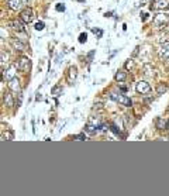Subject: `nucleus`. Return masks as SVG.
<instances>
[{"label": "nucleus", "mask_w": 169, "mask_h": 196, "mask_svg": "<svg viewBox=\"0 0 169 196\" xmlns=\"http://www.w3.org/2000/svg\"><path fill=\"white\" fill-rule=\"evenodd\" d=\"M110 97L113 99V100H116V102H118L120 105H123V106H126V107H130L131 106V100L127 97L126 95H117V93H110Z\"/></svg>", "instance_id": "f257e3e1"}, {"label": "nucleus", "mask_w": 169, "mask_h": 196, "mask_svg": "<svg viewBox=\"0 0 169 196\" xmlns=\"http://www.w3.org/2000/svg\"><path fill=\"white\" fill-rule=\"evenodd\" d=\"M20 18H21V20H23L24 23H26V24H30V23L34 20V11H32V9H30V7L24 9V10L21 11Z\"/></svg>", "instance_id": "f03ea898"}, {"label": "nucleus", "mask_w": 169, "mask_h": 196, "mask_svg": "<svg viewBox=\"0 0 169 196\" xmlns=\"http://www.w3.org/2000/svg\"><path fill=\"white\" fill-rule=\"evenodd\" d=\"M135 90L138 93H141V95H147V93L151 92V85L148 82H145V80H140L135 85Z\"/></svg>", "instance_id": "7ed1b4c3"}, {"label": "nucleus", "mask_w": 169, "mask_h": 196, "mask_svg": "<svg viewBox=\"0 0 169 196\" xmlns=\"http://www.w3.org/2000/svg\"><path fill=\"white\" fill-rule=\"evenodd\" d=\"M16 71H17L16 65H10V66H9V68L4 71V74H3L4 79L9 80V82H10V80H13L14 78H16Z\"/></svg>", "instance_id": "20e7f679"}, {"label": "nucleus", "mask_w": 169, "mask_h": 196, "mask_svg": "<svg viewBox=\"0 0 169 196\" xmlns=\"http://www.w3.org/2000/svg\"><path fill=\"white\" fill-rule=\"evenodd\" d=\"M23 3H24V0H9V1H7V7H9L10 10L17 11L21 9Z\"/></svg>", "instance_id": "39448f33"}, {"label": "nucleus", "mask_w": 169, "mask_h": 196, "mask_svg": "<svg viewBox=\"0 0 169 196\" xmlns=\"http://www.w3.org/2000/svg\"><path fill=\"white\" fill-rule=\"evenodd\" d=\"M30 68H31V61L28 58H21L18 62V69L23 72H27V71H30Z\"/></svg>", "instance_id": "423d86ee"}, {"label": "nucleus", "mask_w": 169, "mask_h": 196, "mask_svg": "<svg viewBox=\"0 0 169 196\" xmlns=\"http://www.w3.org/2000/svg\"><path fill=\"white\" fill-rule=\"evenodd\" d=\"M143 74H144V76H147V78H152L154 75H155V68H154L151 64H145L143 66Z\"/></svg>", "instance_id": "0eeeda50"}, {"label": "nucleus", "mask_w": 169, "mask_h": 196, "mask_svg": "<svg viewBox=\"0 0 169 196\" xmlns=\"http://www.w3.org/2000/svg\"><path fill=\"white\" fill-rule=\"evenodd\" d=\"M158 52H159V55H161L162 58L168 59V58H169V43L164 44V45L161 47V49H159Z\"/></svg>", "instance_id": "6e6552de"}, {"label": "nucleus", "mask_w": 169, "mask_h": 196, "mask_svg": "<svg viewBox=\"0 0 169 196\" xmlns=\"http://www.w3.org/2000/svg\"><path fill=\"white\" fill-rule=\"evenodd\" d=\"M168 18H169V16L166 14V13H159V14H157V16H155L154 21L157 23V24H159V23H165V21H168Z\"/></svg>", "instance_id": "1a4fd4ad"}, {"label": "nucleus", "mask_w": 169, "mask_h": 196, "mask_svg": "<svg viewBox=\"0 0 169 196\" xmlns=\"http://www.w3.org/2000/svg\"><path fill=\"white\" fill-rule=\"evenodd\" d=\"M76 72H78V69H76V66H71L68 71V82L69 83H72L75 80V78H76Z\"/></svg>", "instance_id": "9d476101"}, {"label": "nucleus", "mask_w": 169, "mask_h": 196, "mask_svg": "<svg viewBox=\"0 0 169 196\" xmlns=\"http://www.w3.org/2000/svg\"><path fill=\"white\" fill-rule=\"evenodd\" d=\"M9 88H10L13 92H18L20 93V82H18V79H14L10 80V83H9Z\"/></svg>", "instance_id": "9b49d317"}, {"label": "nucleus", "mask_w": 169, "mask_h": 196, "mask_svg": "<svg viewBox=\"0 0 169 196\" xmlns=\"http://www.w3.org/2000/svg\"><path fill=\"white\" fill-rule=\"evenodd\" d=\"M11 45H13L14 49H17V51H24V49H26V45L21 43L20 40H13V41H11Z\"/></svg>", "instance_id": "f8f14e48"}, {"label": "nucleus", "mask_w": 169, "mask_h": 196, "mask_svg": "<svg viewBox=\"0 0 169 196\" xmlns=\"http://www.w3.org/2000/svg\"><path fill=\"white\" fill-rule=\"evenodd\" d=\"M11 26H13V28H14L16 31H18V32L26 31V28H24V26H23V24H21L20 21H17V20H14V21H11Z\"/></svg>", "instance_id": "ddd939ff"}, {"label": "nucleus", "mask_w": 169, "mask_h": 196, "mask_svg": "<svg viewBox=\"0 0 169 196\" xmlns=\"http://www.w3.org/2000/svg\"><path fill=\"white\" fill-rule=\"evenodd\" d=\"M154 7H157V9H165V7H168V0H155V6Z\"/></svg>", "instance_id": "4468645a"}, {"label": "nucleus", "mask_w": 169, "mask_h": 196, "mask_svg": "<svg viewBox=\"0 0 169 196\" xmlns=\"http://www.w3.org/2000/svg\"><path fill=\"white\" fill-rule=\"evenodd\" d=\"M116 80H118V82H123V80H126L127 78V74L124 72V71H117V74H116Z\"/></svg>", "instance_id": "2eb2a0df"}, {"label": "nucleus", "mask_w": 169, "mask_h": 196, "mask_svg": "<svg viewBox=\"0 0 169 196\" xmlns=\"http://www.w3.org/2000/svg\"><path fill=\"white\" fill-rule=\"evenodd\" d=\"M3 102H4V105L7 107H11L13 106V97H11L10 93H6L4 95V99H3Z\"/></svg>", "instance_id": "dca6fc26"}, {"label": "nucleus", "mask_w": 169, "mask_h": 196, "mask_svg": "<svg viewBox=\"0 0 169 196\" xmlns=\"http://www.w3.org/2000/svg\"><path fill=\"white\" fill-rule=\"evenodd\" d=\"M84 131H87L89 134H95V133L97 131V128H96V126H93V124H86V126H84Z\"/></svg>", "instance_id": "f3484780"}, {"label": "nucleus", "mask_w": 169, "mask_h": 196, "mask_svg": "<svg viewBox=\"0 0 169 196\" xmlns=\"http://www.w3.org/2000/svg\"><path fill=\"white\" fill-rule=\"evenodd\" d=\"M61 92H62V86H59V85L54 86L52 90H51V93H52L54 96H59V93H61Z\"/></svg>", "instance_id": "a211bd4d"}, {"label": "nucleus", "mask_w": 169, "mask_h": 196, "mask_svg": "<svg viewBox=\"0 0 169 196\" xmlns=\"http://www.w3.org/2000/svg\"><path fill=\"white\" fill-rule=\"evenodd\" d=\"M157 127H158L159 130H162V128L165 127V120L162 117H158V120H157Z\"/></svg>", "instance_id": "6ab92c4d"}, {"label": "nucleus", "mask_w": 169, "mask_h": 196, "mask_svg": "<svg viewBox=\"0 0 169 196\" xmlns=\"http://www.w3.org/2000/svg\"><path fill=\"white\" fill-rule=\"evenodd\" d=\"M1 140H13V133L11 131H6L1 134Z\"/></svg>", "instance_id": "aec40b11"}, {"label": "nucleus", "mask_w": 169, "mask_h": 196, "mask_svg": "<svg viewBox=\"0 0 169 196\" xmlns=\"http://www.w3.org/2000/svg\"><path fill=\"white\" fill-rule=\"evenodd\" d=\"M45 28V24H44V21H38L37 24H35V30L37 31H42Z\"/></svg>", "instance_id": "412c9836"}, {"label": "nucleus", "mask_w": 169, "mask_h": 196, "mask_svg": "<svg viewBox=\"0 0 169 196\" xmlns=\"http://www.w3.org/2000/svg\"><path fill=\"white\" fill-rule=\"evenodd\" d=\"M86 40H87V34H86V32H82L79 35V43L83 44V43H86Z\"/></svg>", "instance_id": "4be33fe9"}, {"label": "nucleus", "mask_w": 169, "mask_h": 196, "mask_svg": "<svg viewBox=\"0 0 169 196\" xmlns=\"http://www.w3.org/2000/svg\"><path fill=\"white\" fill-rule=\"evenodd\" d=\"M168 90V86H164V85H159L158 86V95H162L164 92Z\"/></svg>", "instance_id": "5701e85b"}, {"label": "nucleus", "mask_w": 169, "mask_h": 196, "mask_svg": "<svg viewBox=\"0 0 169 196\" xmlns=\"http://www.w3.org/2000/svg\"><path fill=\"white\" fill-rule=\"evenodd\" d=\"M55 10L57 11H65V6L63 4H57L55 6Z\"/></svg>", "instance_id": "b1692460"}, {"label": "nucleus", "mask_w": 169, "mask_h": 196, "mask_svg": "<svg viewBox=\"0 0 169 196\" xmlns=\"http://www.w3.org/2000/svg\"><path fill=\"white\" fill-rule=\"evenodd\" d=\"M93 32H95V34H97V37H99V38L103 35V31H101V30H99V28H93Z\"/></svg>", "instance_id": "393cba45"}, {"label": "nucleus", "mask_w": 169, "mask_h": 196, "mask_svg": "<svg viewBox=\"0 0 169 196\" xmlns=\"http://www.w3.org/2000/svg\"><path fill=\"white\" fill-rule=\"evenodd\" d=\"M7 58H9V55L4 52H1V64H4V62H7Z\"/></svg>", "instance_id": "a878e982"}, {"label": "nucleus", "mask_w": 169, "mask_h": 196, "mask_svg": "<svg viewBox=\"0 0 169 196\" xmlns=\"http://www.w3.org/2000/svg\"><path fill=\"white\" fill-rule=\"evenodd\" d=\"M93 55H95V51H92V52H89V54H87V59H89V61H90Z\"/></svg>", "instance_id": "bb28decb"}, {"label": "nucleus", "mask_w": 169, "mask_h": 196, "mask_svg": "<svg viewBox=\"0 0 169 196\" xmlns=\"http://www.w3.org/2000/svg\"><path fill=\"white\" fill-rule=\"evenodd\" d=\"M75 138H76V140H83L84 136L83 134H79V136H75Z\"/></svg>", "instance_id": "cd10ccee"}, {"label": "nucleus", "mask_w": 169, "mask_h": 196, "mask_svg": "<svg viewBox=\"0 0 169 196\" xmlns=\"http://www.w3.org/2000/svg\"><path fill=\"white\" fill-rule=\"evenodd\" d=\"M130 66H132L131 59H128V62H127V64H126V68H130Z\"/></svg>", "instance_id": "c85d7f7f"}, {"label": "nucleus", "mask_w": 169, "mask_h": 196, "mask_svg": "<svg viewBox=\"0 0 169 196\" xmlns=\"http://www.w3.org/2000/svg\"><path fill=\"white\" fill-rule=\"evenodd\" d=\"M141 16H143V20H144V21H145V20H147V18H148V14H147V13H143Z\"/></svg>", "instance_id": "c756f323"}, {"label": "nucleus", "mask_w": 169, "mask_h": 196, "mask_svg": "<svg viewBox=\"0 0 169 196\" xmlns=\"http://www.w3.org/2000/svg\"><path fill=\"white\" fill-rule=\"evenodd\" d=\"M78 1H79V3H84V1H86V0H78Z\"/></svg>", "instance_id": "7c9ffc66"}]
</instances>
